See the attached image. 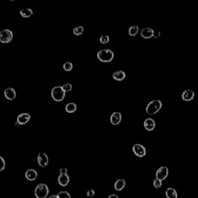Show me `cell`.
Segmentation results:
<instances>
[{
    "instance_id": "1",
    "label": "cell",
    "mask_w": 198,
    "mask_h": 198,
    "mask_svg": "<svg viewBox=\"0 0 198 198\" xmlns=\"http://www.w3.org/2000/svg\"><path fill=\"white\" fill-rule=\"evenodd\" d=\"M97 57L102 63H109L113 60L114 52L108 49H103L97 52Z\"/></svg>"
},
{
    "instance_id": "2",
    "label": "cell",
    "mask_w": 198,
    "mask_h": 198,
    "mask_svg": "<svg viewBox=\"0 0 198 198\" xmlns=\"http://www.w3.org/2000/svg\"><path fill=\"white\" fill-rule=\"evenodd\" d=\"M162 103L159 100H153L147 104L146 108V113L149 115H155L162 108Z\"/></svg>"
},
{
    "instance_id": "3",
    "label": "cell",
    "mask_w": 198,
    "mask_h": 198,
    "mask_svg": "<svg viewBox=\"0 0 198 198\" xmlns=\"http://www.w3.org/2000/svg\"><path fill=\"white\" fill-rule=\"evenodd\" d=\"M50 193L48 186L46 184H38L35 188L34 194L36 198H47Z\"/></svg>"
},
{
    "instance_id": "4",
    "label": "cell",
    "mask_w": 198,
    "mask_h": 198,
    "mask_svg": "<svg viewBox=\"0 0 198 198\" xmlns=\"http://www.w3.org/2000/svg\"><path fill=\"white\" fill-rule=\"evenodd\" d=\"M66 93L62 88V86H55L51 90V97L55 101H62L64 99Z\"/></svg>"
},
{
    "instance_id": "5",
    "label": "cell",
    "mask_w": 198,
    "mask_h": 198,
    "mask_svg": "<svg viewBox=\"0 0 198 198\" xmlns=\"http://www.w3.org/2000/svg\"><path fill=\"white\" fill-rule=\"evenodd\" d=\"M13 37V32L9 29H5L0 31V42L2 43H8L12 41Z\"/></svg>"
},
{
    "instance_id": "6",
    "label": "cell",
    "mask_w": 198,
    "mask_h": 198,
    "mask_svg": "<svg viewBox=\"0 0 198 198\" xmlns=\"http://www.w3.org/2000/svg\"><path fill=\"white\" fill-rule=\"evenodd\" d=\"M132 151L134 154L138 157H144L146 154V150L144 146L139 143H136L132 147Z\"/></svg>"
},
{
    "instance_id": "7",
    "label": "cell",
    "mask_w": 198,
    "mask_h": 198,
    "mask_svg": "<svg viewBox=\"0 0 198 198\" xmlns=\"http://www.w3.org/2000/svg\"><path fill=\"white\" fill-rule=\"evenodd\" d=\"M168 175H169V169L166 166H161L156 171V179H158V180L162 181V180H166Z\"/></svg>"
},
{
    "instance_id": "8",
    "label": "cell",
    "mask_w": 198,
    "mask_h": 198,
    "mask_svg": "<svg viewBox=\"0 0 198 198\" xmlns=\"http://www.w3.org/2000/svg\"><path fill=\"white\" fill-rule=\"evenodd\" d=\"M37 162L40 167H46L49 163L48 156L45 153H40L38 154Z\"/></svg>"
},
{
    "instance_id": "9",
    "label": "cell",
    "mask_w": 198,
    "mask_h": 198,
    "mask_svg": "<svg viewBox=\"0 0 198 198\" xmlns=\"http://www.w3.org/2000/svg\"><path fill=\"white\" fill-rule=\"evenodd\" d=\"M30 115L28 113H26V112H23V113H21L17 116V119L16 121L18 122L19 124L20 125H23L27 124V123L29 122V120H30Z\"/></svg>"
},
{
    "instance_id": "10",
    "label": "cell",
    "mask_w": 198,
    "mask_h": 198,
    "mask_svg": "<svg viewBox=\"0 0 198 198\" xmlns=\"http://www.w3.org/2000/svg\"><path fill=\"white\" fill-rule=\"evenodd\" d=\"M122 121V114L119 112H115L112 114L110 117V122L113 125H118Z\"/></svg>"
},
{
    "instance_id": "11",
    "label": "cell",
    "mask_w": 198,
    "mask_h": 198,
    "mask_svg": "<svg viewBox=\"0 0 198 198\" xmlns=\"http://www.w3.org/2000/svg\"><path fill=\"white\" fill-rule=\"evenodd\" d=\"M4 95H5V98L9 101H13L16 97V92L13 88H8L4 91Z\"/></svg>"
},
{
    "instance_id": "12",
    "label": "cell",
    "mask_w": 198,
    "mask_h": 198,
    "mask_svg": "<svg viewBox=\"0 0 198 198\" xmlns=\"http://www.w3.org/2000/svg\"><path fill=\"white\" fill-rule=\"evenodd\" d=\"M37 177H38L37 172H36V170H35V169H29L28 170H26L25 173L26 179L29 180V181H33V180H36Z\"/></svg>"
},
{
    "instance_id": "13",
    "label": "cell",
    "mask_w": 198,
    "mask_h": 198,
    "mask_svg": "<svg viewBox=\"0 0 198 198\" xmlns=\"http://www.w3.org/2000/svg\"><path fill=\"white\" fill-rule=\"evenodd\" d=\"M153 32H154V30H153L152 28L146 27V28H143V29L141 30L140 35L141 36H142V38H144V39H150V38L153 37Z\"/></svg>"
},
{
    "instance_id": "14",
    "label": "cell",
    "mask_w": 198,
    "mask_h": 198,
    "mask_svg": "<svg viewBox=\"0 0 198 198\" xmlns=\"http://www.w3.org/2000/svg\"><path fill=\"white\" fill-rule=\"evenodd\" d=\"M144 128H146V130L149 131H151L155 129L156 128V122L155 121L153 120L151 118H149V119H146L144 121Z\"/></svg>"
},
{
    "instance_id": "15",
    "label": "cell",
    "mask_w": 198,
    "mask_h": 198,
    "mask_svg": "<svg viewBox=\"0 0 198 198\" xmlns=\"http://www.w3.org/2000/svg\"><path fill=\"white\" fill-rule=\"evenodd\" d=\"M58 184L61 187H66L70 182V177L67 174H60L57 179Z\"/></svg>"
},
{
    "instance_id": "16",
    "label": "cell",
    "mask_w": 198,
    "mask_h": 198,
    "mask_svg": "<svg viewBox=\"0 0 198 198\" xmlns=\"http://www.w3.org/2000/svg\"><path fill=\"white\" fill-rule=\"evenodd\" d=\"M195 94L193 91L192 90H186L183 92L182 94V99L185 101H192L194 97Z\"/></svg>"
},
{
    "instance_id": "17",
    "label": "cell",
    "mask_w": 198,
    "mask_h": 198,
    "mask_svg": "<svg viewBox=\"0 0 198 198\" xmlns=\"http://www.w3.org/2000/svg\"><path fill=\"white\" fill-rule=\"evenodd\" d=\"M125 73L123 70H117L112 74V78H113L115 81H122L125 78Z\"/></svg>"
},
{
    "instance_id": "18",
    "label": "cell",
    "mask_w": 198,
    "mask_h": 198,
    "mask_svg": "<svg viewBox=\"0 0 198 198\" xmlns=\"http://www.w3.org/2000/svg\"><path fill=\"white\" fill-rule=\"evenodd\" d=\"M125 180H123V179H119L114 184V188H115V190L121 191L124 189L125 187Z\"/></svg>"
},
{
    "instance_id": "19",
    "label": "cell",
    "mask_w": 198,
    "mask_h": 198,
    "mask_svg": "<svg viewBox=\"0 0 198 198\" xmlns=\"http://www.w3.org/2000/svg\"><path fill=\"white\" fill-rule=\"evenodd\" d=\"M78 106L74 102H69L65 105V111L67 113H74L77 111Z\"/></svg>"
},
{
    "instance_id": "20",
    "label": "cell",
    "mask_w": 198,
    "mask_h": 198,
    "mask_svg": "<svg viewBox=\"0 0 198 198\" xmlns=\"http://www.w3.org/2000/svg\"><path fill=\"white\" fill-rule=\"evenodd\" d=\"M20 14L23 18H29L33 14V12L29 8H24V9L20 10Z\"/></svg>"
},
{
    "instance_id": "21",
    "label": "cell",
    "mask_w": 198,
    "mask_h": 198,
    "mask_svg": "<svg viewBox=\"0 0 198 198\" xmlns=\"http://www.w3.org/2000/svg\"><path fill=\"white\" fill-rule=\"evenodd\" d=\"M165 194H166V198H177L178 197L177 190L172 187L167 188L166 190V192H165Z\"/></svg>"
},
{
    "instance_id": "22",
    "label": "cell",
    "mask_w": 198,
    "mask_h": 198,
    "mask_svg": "<svg viewBox=\"0 0 198 198\" xmlns=\"http://www.w3.org/2000/svg\"><path fill=\"white\" fill-rule=\"evenodd\" d=\"M139 26H130L129 29H128V34L131 36H136L137 33L139 32Z\"/></svg>"
},
{
    "instance_id": "23",
    "label": "cell",
    "mask_w": 198,
    "mask_h": 198,
    "mask_svg": "<svg viewBox=\"0 0 198 198\" xmlns=\"http://www.w3.org/2000/svg\"><path fill=\"white\" fill-rule=\"evenodd\" d=\"M84 30H85V28H84L83 26H78L74 27V29H73V32H74V34L76 35V36H81L84 32Z\"/></svg>"
},
{
    "instance_id": "24",
    "label": "cell",
    "mask_w": 198,
    "mask_h": 198,
    "mask_svg": "<svg viewBox=\"0 0 198 198\" xmlns=\"http://www.w3.org/2000/svg\"><path fill=\"white\" fill-rule=\"evenodd\" d=\"M58 198H71L70 193L67 191H60L57 194Z\"/></svg>"
},
{
    "instance_id": "25",
    "label": "cell",
    "mask_w": 198,
    "mask_h": 198,
    "mask_svg": "<svg viewBox=\"0 0 198 198\" xmlns=\"http://www.w3.org/2000/svg\"><path fill=\"white\" fill-rule=\"evenodd\" d=\"M63 68L65 71H70L73 69V64L70 62H65L63 65Z\"/></svg>"
},
{
    "instance_id": "26",
    "label": "cell",
    "mask_w": 198,
    "mask_h": 198,
    "mask_svg": "<svg viewBox=\"0 0 198 198\" xmlns=\"http://www.w3.org/2000/svg\"><path fill=\"white\" fill-rule=\"evenodd\" d=\"M109 40L110 38L108 36H101L99 38V41H100L101 44H106V43L109 42Z\"/></svg>"
},
{
    "instance_id": "27",
    "label": "cell",
    "mask_w": 198,
    "mask_h": 198,
    "mask_svg": "<svg viewBox=\"0 0 198 198\" xmlns=\"http://www.w3.org/2000/svg\"><path fill=\"white\" fill-rule=\"evenodd\" d=\"M62 88H63V90L64 91L65 93H66V92L70 91L72 90L73 87H72V85H71V84L67 83V84H64V85L62 86Z\"/></svg>"
},
{
    "instance_id": "28",
    "label": "cell",
    "mask_w": 198,
    "mask_h": 198,
    "mask_svg": "<svg viewBox=\"0 0 198 198\" xmlns=\"http://www.w3.org/2000/svg\"><path fill=\"white\" fill-rule=\"evenodd\" d=\"M162 181L158 179H155V180H153V187L156 188V189H158V188H160L162 187Z\"/></svg>"
},
{
    "instance_id": "29",
    "label": "cell",
    "mask_w": 198,
    "mask_h": 198,
    "mask_svg": "<svg viewBox=\"0 0 198 198\" xmlns=\"http://www.w3.org/2000/svg\"><path fill=\"white\" fill-rule=\"evenodd\" d=\"M5 168V159L0 156V172H2L4 170Z\"/></svg>"
},
{
    "instance_id": "30",
    "label": "cell",
    "mask_w": 198,
    "mask_h": 198,
    "mask_svg": "<svg viewBox=\"0 0 198 198\" xmlns=\"http://www.w3.org/2000/svg\"><path fill=\"white\" fill-rule=\"evenodd\" d=\"M94 193H95V191L94 190H89L87 192V196H88V197H91V196H94Z\"/></svg>"
},
{
    "instance_id": "31",
    "label": "cell",
    "mask_w": 198,
    "mask_h": 198,
    "mask_svg": "<svg viewBox=\"0 0 198 198\" xmlns=\"http://www.w3.org/2000/svg\"><path fill=\"white\" fill-rule=\"evenodd\" d=\"M60 174H67V169L65 167L60 169Z\"/></svg>"
},
{
    "instance_id": "32",
    "label": "cell",
    "mask_w": 198,
    "mask_h": 198,
    "mask_svg": "<svg viewBox=\"0 0 198 198\" xmlns=\"http://www.w3.org/2000/svg\"><path fill=\"white\" fill-rule=\"evenodd\" d=\"M161 33L160 32H159V31H154V32H153V37L156 38V39H157V38H159V36H160Z\"/></svg>"
},
{
    "instance_id": "33",
    "label": "cell",
    "mask_w": 198,
    "mask_h": 198,
    "mask_svg": "<svg viewBox=\"0 0 198 198\" xmlns=\"http://www.w3.org/2000/svg\"><path fill=\"white\" fill-rule=\"evenodd\" d=\"M108 198H119V196L117 194H111L108 196Z\"/></svg>"
},
{
    "instance_id": "34",
    "label": "cell",
    "mask_w": 198,
    "mask_h": 198,
    "mask_svg": "<svg viewBox=\"0 0 198 198\" xmlns=\"http://www.w3.org/2000/svg\"><path fill=\"white\" fill-rule=\"evenodd\" d=\"M48 198H58V196L57 195H51V196H49Z\"/></svg>"
},
{
    "instance_id": "35",
    "label": "cell",
    "mask_w": 198,
    "mask_h": 198,
    "mask_svg": "<svg viewBox=\"0 0 198 198\" xmlns=\"http://www.w3.org/2000/svg\"><path fill=\"white\" fill-rule=\"evenodd\" d=\"M15 125H16V126H17V127H20V125L19 124V122H17V121H16V122H15Z\"/></svg>"
}]
</instances>
